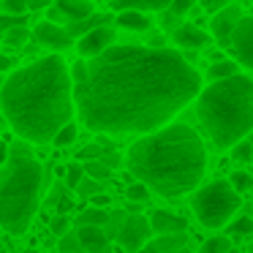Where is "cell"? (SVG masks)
Returning a JSON list of instances; mask_svg holds the SVG:
<instances>
[{"label": "cell", "mask_w": 253, "mask_h": 253, "mask_svg": "<svg viewBox=\"0 0 253 253\" xmlns=\"http://www.w3.org/2000/svg\"><path fill=\"white\" fill-rule=\"evenodd\" d=\"M231 158L245 164V161H253V142L251 139H240V142L231 147Z\"/></svg>", "instance_id": "obj_30"}, {"label": "cell", "mask_w": 253, "mask_h": 253, "mask_svg": "<svg viewBox=\"0 0 253 253\" xmlns=\"http://www.w3.org/2000/svg\"><path fill=\"white\" fill-rule=\"evenodd\" d=\"M90 204H93V207H106V204H109V196L101 191V193H95V196H90Z\"/></svg>", "instance_id": "obj_44"}, {"label": "cell", "mask_w": 253, "mask_h": 253, "mask_svg": "<svg viewBox=\"0 0 253 253\" xmlns=\"http://www.w3.org/2000/svg\"><path fill=\"white\" fill-rule=\"evenodd\" d=\"M229 182L234 185L237 193H245L248 188L253 185V180H251V174H248V171H231V174H229Z\"/></svg>", "instance_id": "obj_35"}, {"label": "cell", "mask_w": 253, "mask_h": 253, "mask_svg": "<svg viewBox=\"0 0 253 253\" xmlns=\"http://www.w3.org/2000/svg\"><path fill=\"white\" fill-rule=\"evenodd\" d=\"M126 218H128L126 210H112V212H109V220H106V226H104V231H106V237H109V240H117V234H120Z\"/></svg>", "instance_id": "obj_23"}, {"label": "cell", "mask_w": 253, "mask_h": 253, "mask_svg": "<svg viewBox=\"0 0 253 253\" xmlns=\"http://www.w3.org/2000/svg\"><path fill=\"white\" fill-rule=\"evenodd\" d=\"M55 8L66 17V22H79V19L93 14L90 0H55Z\"/></svg>", "instance_id": "obj_17"}, {"label": "cell", "mask_w": 253, "mask_h": 253, "mask_svg": "<svg viewBox=\"0 0 253 253\" xmlns=\"http://www.w3.org/2000/svg\"><path fill=\"white\" fill-rule=\"evenodd\" d=\"M17 25H28V14H3L0 11V39H3V33L11 28H17Z\"/></svg>", "instance_id": "obj_32"}, {"label": "cell", "mask_w": 253, "mask_h": 253, "mask_svg": "<svg viewBox=\"0 0 253 253\" xmlns=\"http://www.w3.org/2000/svg\"><path fill=\"white\" fill-rule=\"evenodd\" d=\"M112 171H115V169H109V166H106L101 158L98 161H84V174L93 177V180L104 182V180H109V177H112Z\"/></svg>", "instance_id": "obj_24"}, {"label": "cell", "mask_w": 253, "mask_h": 253, "mask_svg": "<svg viewBox=\"0 0 253 253\" xmlns=\"http://www.w3.org/2000/svg\"><path fill=\"white\" fill-rule=\"evenodd\" d=\"M229 248H231L229 237H210V240L199 248V253H229Z\"/></svg>", "instance_id": "obj_28"}, {"label": "cell", "mask_w": 253, "mask_h": 253, "mask_svg": "<svg viewBox=\"0 0 253 253\" xmlns=\"http://www.w3.org/2000/svg\"><path fill=\"white\" fill-rule=\"evenodd\" d=\"M6 161H8V144H6V142H0V169L6 166Z\"/></svg>", "instance_id": "obj_47"}, {"label": "cell", "mask_w": 253, "mask_h": 253, "mask_svg": "<svg viewBox=\"0 0 253 253\" xmlns=\"http://www.w3.org/2000/svg\"><path fill=\"white\" fill-rule=\"evenodd\" d=\"M104 144H84V147L82 150H79V153H77V161H82V164H84V161H98L101 158V155H104Z\"/></svg>", "instance_id": "obj_34"}, {"label": "cell", "mask_w": 253, "mask_h": 253, "mask_svg": "<svg viewBox=\"0 0 253 253\" xmlns=\"http://www.w3.org/2000/svg\"><path fill=\"white\" fill-rule=\"evenodd\" d=\"M57 251L60 253H84V248H82V240H79L77 231L68 229L63 237H57Z\"/></svg>", "instance_id": "obj_22"}, {"label": "cell", "mask_w": 253, "mask_h": 253, "mask_svg": "<svg viewBox=\"0 0 253 253\" xmlns=\"http://www.w3.org/2000/svg\"><path fill=\"white\" fill-rule=\"evenodd\" d=\"M101 161H104V164L109 166V169H117V166L123 164L120 153H115V150H112V147H106V150H104V155H101Z\"/></svg>", "instance_id": "obj_41"}, {"label": "cell", "mask_w": 253, "mask_h": 253, "mask_svg": "<svg viewBox=\"0 0 253 253\" xmlns=\"http://www.w3.org/2000/svg\"><path fill=\"white\" fill-rule=\"evenodd\" d=\"M202 3V8L207 14H215V11H220V8H226V6H231L234 0H199Z\"/></svg>", "instance_id": "obj_40"}, {"label": "cell", "mask_w": 253, "mask_h": 253, "mask_svg": "<svg viewBox=\"0 0 253 253\" xmlns=\"http://www.w3.org/2000/svg\"><path fill=\"white\" fill-rule=\"evenodd\" d=\"M126 199H128L131 204H144V202L150 199V188L144 185V182L136 180V182H131V185L126 188Z\"/></svg>", "instance_id": "obj_26"}, {"label": "cell", "mask_w": 253, "mask_h": 253, "mask_svg": "<svg viewBox=\"0 0 253 253\" xmlns=\"http://www.w3.org/2000/svg\"><path fill=\"white\" fill-rule=\"evenodd\" d=\"M95 193H101V180H93V177L84 174V177H82V182L77 185V196L90 199V196H95Z\"/></svg>", "instance_id": "obj_33"}, {"label": "cell", "mask_w": 253, "mask_h": 253, "mask_svg": "<svg viewBox=\"0 0 253 253\" xmlns=\"http://www.w3.org/2000/svg\"><path fill=\"white\" fill-rule=\"evenodd\" d=\"M115 22H117V28L131 30V33H144V30H150V28H153V19H150L144 11H133V8H126V11H117Z\"/></svg>", "instance_id": "obj_16"}, {"label": "cell", "mask_w": 253, "mask_h": 253, "mask_svg": "<svg viewBox=\"0 0 253 253\" xmlns=\"http://www.w3.org/2000/svg\"><path fill=\"white\" fill-rule=\"evenodd\" d=\"M117 240H120V248L126 253L142 251V248L153 240V226H150V218H147V215H142V212H128V218H126V223H123Z\"/></svg>", "instance_id": "obj_7"}, {"label": "cell", "mask_w": 253, "mask_h": 253, "mask_svg": "<svg viewBox=\"0 0 253 253\" xmlns=\"http://www.w3.org/2000/svg\"><path fill=\"white\" fill-rule=\"evenodd\" d=\"M185 245H188V231H177V234H155V240H150L144 248H147V253H171Z\"/></svg>", "instance_id": "obj_15"}, {"label": "cell", "mask_w": 253, "mask_h": 253, "mask_svg": "<svg viewBox=\"0 0 253 253\" xmlns=\"http://www.w3.org/2000/svg\"><path fill=\"white\" fill-rule=\"evenodd\" d=\"M49 229H52V234H55V237H63L68 229H71V220H68V215H60V212H57L55 218H52Z\"/></svg>", "instance_id": "obj_37"}, {"label": "cell", "mask_w": 253, "mask_h": 253, "mask_svg": "<svg viewBox=\"0 0 253 253\" xmlns=\"http://www.w3.org/2000/svg\"><path fill=\"white\" fill-rule=\"evenodd\" d=\"M57 253H60V251H57Z\"/></svg>", "instance_id": "obj_52"}, {"label": "cell", "mask_w": 253, "mask_h": 253, "mask_svg": "<svg viewBox=\"0 0 253 253\" xmlns=\"http://www.w3.org/2000/svg\"><path fill=\"white\" fill-rule=\"evenodd\" d=\"M44 166L33 158L28 139L8 144V161L0 174V229L22 237L41 207Z\"/></svg>", "instance_id": "obj_5"}, {"label": "cell", "mask_w": 253, "mask_h": 253, "mask_svg": "<svg viewBox=\"0 0 253 253\" xmlns=\"http://www.w3.org/2000/svg\"><path fill=\"white\" fill-rule=\"evenodd\" d=\"M33 39L39 41L41 46L52 49V52H66V49H71V46H74L71 33H68L66 28H60V25L49 22V19L36 25V28H33Z\"/></svg>", "instance_id": "obj_9"}, {"label": "cell", "mask_w": 253, "mask_h": 253, "mask_svg": "<svg viewBox=\"0 0 253 253\" xmlns=\"http://www.w3.org/2000/svg\"><path fill=\"white\" fill-rule=\"evenodd\" d=\"M226 49L234 55V60L240 66H248L253 71V14H248V17L242 14V19L231 30Z\"/></svg>", "instance_id": "obj_8"}, {"label": "cell", "mask_w": 253, "mask_h": 253, "mask_svg": "<svg viewBox=\"0 0 253 253\" xmlns=\"http://www.w3.org/2000/svg\"><path fill=\"white\" fill-rule=\"evenodd\" d=\"M71 79H74V84L77 82H82L84 77H87V60H77V63H71Z\"/></svg>", "instance_id": "obj_39"}, {"label": "cell", "mask_w": 253, "mask_h": 253, "mask_svg": "<svg viewBox=\"0 0 253 253\" xmlns=\"http://www.w3.org/2000/svg\"><path fill=\"white\" fill-rule=\"evenodd\" d=\"M115 44V30L109 28V25H101V28L90 30V33H84L82 39H77V49L82 57H95L101 55L104 49H109V46Z\"/></svg>", "instance_id": "obj_10"}, {"label": "cell", "mask_w": 253, "mask_h": 253, "mask_svg": "<svg viewBox=\"0 0 253 253\" xmlns=\"http://www.w3.org/2000/svg\"><path fill=\"white\" fill-rule=\"evenodd\" d=\"M147 218H150V226H153V234H177V231H185V218H180L177 212H169V210H153Z\"/></svg>", "instance_id": "obj_14"}, {"label": "cell", "mask_w": 253, "mask_h": 253, "mask_svg": "<svg viewBox=\"0 0 253 253\" xmlns=\"http://www.w3.org/2000/svg\"><path fill=\"white\" fill-rule=\"evenodd\" d=\"M11 66H14V60L8 55H0V74H8L11 71Z\"/></svg>", "instance_id": "obj_46"}, {"label": "cell", "mask_w": 253, "mask_h": 253, "mask_svg": "<svg viewBox=\"0 0 253 253\" xmlns=\"http://www.w3.org/2000/svg\"><path fill=\"white\" fill-rule=\"evenodd\" d=\"M106 220H109V210L106 207H93V204H90L84 212H79L77 226H106Z\"/></svg>", "instance_id": "obj_20"}, {"label": "cell", "mask_w": 253, "mask_h": 253, "mask_svg": "<svg viewBox=\"0 0 253 253\" xmlns=\"http://www.w3.org/2000/svg\"><path fill=\"white\" fill-rule=\"evenodd\" d=\"M171 6V0H112V8L117 11H126V8H133V11H166Z\"/></svg>", "instance_id": "obj_19"}, {"label": "cell", "mask_w": 253, "mask_h": 253, "mask_svg": "<svg viewBox=\"0 0 253 253\" xmlns=\"http://www.w3.org/2000/svg\"><path fill=\"white\" fill-rule=\"evenodd\" d=\"M82 177H84V164L82 161H74V164L66 166V185L71 188V191H77V185L82 182Z\"/></svg>", "instance_id": "obj_29"}, {"label": "cell", "mask_w": 253, "mask_h": 253, "mask_svg": "<svg viewBox=\"0 0 253 253\" xmlns=\"http://www.w3.org/2000/svg\"><path fill=\"white\" fill-rule=\"evenodd\" d=\"M240 204H242V199L229 180L204 182L191 196V210L204 229H220V226H226L231 215L240 210Z\"/></svg>", "instance_id": "obj_6"}, {"label": "cell", "mask_w": 253, "mask_h": 253, "mask_svg": "<svg viewBox=\"0 0 253 253\" xmlns=\"http://www.w3.org/2000/svg\"><path fill=\"white\" fill-rule=\"evenodd\" d=\"M177 19H180V17H177V14H171L169 8H166L164 17H161V22H164V28H171V30H174V28H177Z\"/></svg>", "instance_id": "obj_43"}, {"label": "cell", "mask_w": 253, "mask_h": 253, "mask_svg": "<svg viewBox=\"0 0 253 253\" xmlns=\"http://www.w3.org/2000/svg\"><path fill=\"white\" fill-rule=\"evenodd\" d=\"M251 253H253V240H251Z\"/></svg>", "instance_id": "obj_51"}, {"label": "cell", "mask_w": 253, "mask_h": 253, "mask_svg": "<svg viewBox=\"0 0 253 253\" xmlns=\"http://www.w3.org/2000/svg\"><path fill=\"white\" fill-rule=\"evenodd\" d=\"M0 109L19 139L46 144L74 120V79L60 55H44L6 77Z\"/></svg>", "instance_id": "obj_2"}, {"label": "cell", "mask_w": 253, "mask_h": 253, "mask_svg": "<svg viewBox=\"0 0 253 253\" xmlns=\"http://www.w3.org/2000/svg\"><path fill=\"white\" fill-rule=\"evenodd\" d=\"M71 207H74V199H68L66 193H63V196L57 199V212H60V215H68V210H71Z\"/></svg>", "instance_id": "obj_42"}, {"label": "cell", "mask_w": 253, "mask_h": 253, "mask_svg": "<svg viewBox=\"0 0 253 253\" xmlns=\"http://www.w3.org/2000/svg\"><path fill=\"white\" fill-rule=\"evenodd\" d=\"M22 253H39V251H22Z\"/></svg>", "instance_id": "obj_50"}, {"label": "cell", "mask_w": 253, "mask_h": 253, "mask_svg": "<svg viewBox=\"0 0 253 253\" xmlns=\"http://www.w3.org/2000/svg\"><path fill=\"white\" fill-rule=\"evenodd\" d=\"M28 39H30L28 25H17V28H11V30L3 33V44H8V46H22Z\"/></svg>", "instance_id": "obj_25"}, {"label": "cell", "mask_w": 253, "mask_h": 253, "mask_svg": "<svg viewBox=\"0 0 253 253\" xmlns=\"http://www.w3.org/2000/svg\"><path fill=\"white\" fill-rule=\"evenodd\" d=\"M126 166L153 193L180 199L199 188L207 171V150L191 126L166 123L131 144Z\"/></svg>", "instance_id": "obj_3"}, {"label": "cell", "mask_w": 253, "mask_h": 253, "mask_svg": "<svg viewBox=\"0 0 253 253\" xmlns=\"http://www.w3.org/2000/svg\"><path fill=\"white\" fill-rule=\"evenodd\" d=\"M234 74H240V66H237L234 60H215L212 66H207V79L210 82H215V79H226V77H234Z\"/></svg>", "instance_id": "obj_21"}, {"label": "cell", "mask_w": 253, "mask_h": 253, "mask_svg": "<svg viewBox=\"0 0 253 253\" xmlns=\"http://www.w3.org/2000/svg\"><path fill=\"white\" fill-rule=\"evenodd\" d=\"M52 0H28V8L30 11H41V8H49Z\"/></svg>", "instance_id": "obj_45"}, {"label": "cell", "mask_w": 253, "mask_h": 253, "mask_svg": "<svg viewBox=\"0 0 253 253\" xmlns=\"http://www.w3.org/2000/svg\"><path fill=\"white\" fill-rule=\"evenodd\" d=\"M196 6V0H171V6H169V11L171 14H177V17H185L191 8Z\"/></svg>", "instance_id": "obj_38"}, {"label": "cell", "mask_w": 253, "mask_h": 253, "mask_svg": "<svg viewBox=\"0 0 253 253\" xmlns=\"http://www.w3.org/2000/svg\"><path fill=\"white\" fill-rule=\"evenodd\" d=\"M199 90L202 74L177 49L112 44L87 60V77L74 84V104L84 128L126 136L158 131Z\"/></svg>", "instance_id": "obj_1"}, {"label": "cell", "mask_w": 253, "mask_h": 253, "mask_svg": "<svg viewBox=\"0 0 253 253\" xmlns=\"http://www.w3.org/2000/svg\"><path fill=\"white\" fill-rule=\"evenodd\" d=\"M3 82H6V79H3V74H0V87H3Z\"/></svg>", "instance_id": "obj_49"}, {"label": "cell", "mask_w": 253, "mask_h": 253, "mask_svg": "<svg viewBox=\"0 0 253 253\" xmlns=\"http://www.w3.org/2000/svg\"><path fill=\"white\" fill-rule=\"evenodd\" d=\"M171 41H174L180 49H204V46H210L212 41H210V36L204 33L199 25H191V22H182L177 25L174 30H171Z\"/></svg>", "instance_id": "obj_12"}, {"label": "cell", "mask_w": 253, "mask_h": 253, "mask_svg": "<svg viewBox=\"0 0 253 253\" xmlns=\"http://www.w3.org/2000/svg\"><path fill=\"white\" fill-rule=\"evenodd\" d=\"M112 22V17L109 14H90V17H84V19H79V22H68L66 25V30L71 33V39L77 41V39H82L84 33H90V30H95V28H101V25H109Z\"/></svg>", "instance_id": "obj_18"}, {"label": "cell", "mask_w": 253, "mask_h": 253, "mask_svg": "<svg viewBox=\"0 0 253 253\" xmlns=\"http://www.w3.org/2000/svg\"><path fill=\"white\" fill-rule=\"evenodd\" d=\"M77 234L82 240L84 253H109L112 240L106 237L104 226H77Z\"/></svg>", "instance_id": "obj_13"}, {"label": "cell", "mask_w": 253, "mask_h": 253, "mask_svg": "<svg viewBox=\"0 0 253 253\" xmlns=\"http://www.w3.org/2000/svg\"><path fill=\"white\" fill-rule=\"evenodd\" d=\"M171 253H191V251H188V245H185V248H180V251H171Z\"/></svg>", "instance_id": "obj_48"}, {"label": "cell", "mask_w": 253, "mask_h": 253, "mask_svg": "<svg viewBox=\"0 0 253 253\" xmlns=\"http://www.w3.org/2000/svg\"><path fill=\"white\" fill-rule=\"evenodd\" d=\"M240 19H242V8L237 3H231V6H226V8L212 14V36L218 41V46H223V49L229 46V36Z\"/></svg>", "instance_id": "obj_11"}, {"label": "cell", "mask_w": 253, "mask_h": 253, "mask_svg": "<svg viewBox=\"0 0 253 253\" xmlns=\"http://www.w3.org/2000/svg\"><path fill=\"white\" fill-rule=\"evenodd\" d=\"M77 126H74V123H66V126L60 128V131L55 133V139H52V144H55V147H68V144H74L77 142Z\"/></svg>", "instance_id": "obj_27"}, {"label": "cell", "mask_w": 253, "mask_h": 253, "mask_svg": "<svg viewBox=\"0 0 253 253\" xmlns=\"http://www.w3.org/2000/svg\"><path fill=\"white\" fill-rule=\"evenodd\" d=\"M0 11L3 14H28V0H0Z\"/></svg>", "instance_id": "obj_36"}, {"label": "cell", "mask_w": 253, "mask_h": 253, "mask_svg": "<svg viewBox=\"0 0 253 253\" xmlns=\"http://www.w3.org/2000/svg\"><path fill=\"white\" fill-rule=\"evenodd\" d=\"M196 115L215 147L231 150L253 133V79L234 74L210 82L196 95Z\"/></svg>", "instance_id": "obj_4"}, {"label": "cell", "mask_w": 253, "mask_h": 253, "mask_svg": "<svg viewBox=\"0 0 253 253\" xmlns=\"http://www.w3.org/2000/svg\"><path fill=\"white\" fill-rule=\"evenodd\" d=\"M229 234L231 237H251L253 234V218H237L234 223H229Z\"/></svg>", "instance_id": "obj_31"}]
</instances>
